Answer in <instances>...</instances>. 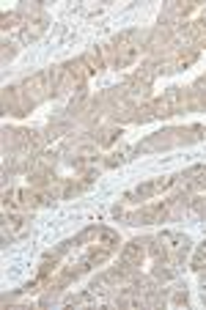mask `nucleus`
<instances>
[{
	"label": "nucleus",
	"instance_id": "nucleus-1",
	"mask_svg": "<svg viewBox=\"0 0 206 310\" xmlns=\"http://www.w3.org/2000/svg\"><path fill=\"white\" fill-rule=\"evenodd\" d=\"M140 258H143V247H140V241H132L129 247L124 250V261L127 263H140Z\"/></svg>",
	"mask_w": 206,
	"mask_h": 310
}]
</instances>
